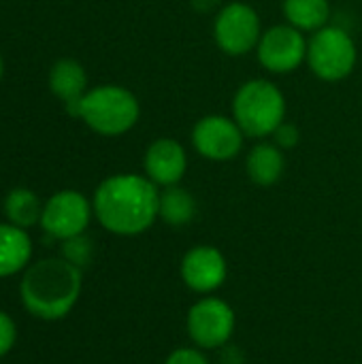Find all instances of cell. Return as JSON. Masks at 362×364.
Masks as SVG:
<instances>
[{
    "mask_svg": "<svg viewBox=\"0 0 362 364\" xmlns=\"http://www.w3.org/2000/svg\"><path fill=\"white\" fill-rule=\"evenodd\" d=\"M284 15L290 26L301 32H316L329 26V0H284Z\"/></svg>",
    "mask_w": 362,
    "mask_h": 364,
    "instance_id": "cell-16",
    "label": "cell"
},
{
    "mask_svg": "<svg viewBox=\"0 0 362 364\" xmlns=\"http://www.w3.org/2000/svg\"><path fill=\"white\" fill-rule=\"evenodd\" d=\"M0 79H2V58H0Z\"/></svg>",
    "mask_w": 362,
    "mask_h": 364,
    "instance_id": "cell-24",
    "label": "cell"
},
{
    "mask_svg": "<svg viewBox=\"0 0 362 364\" xmlns=\"http://www.w3.org/2000/svg\"><path fill=\"white\" fill-rule=\"evenodd\" d=\"M233 119L245 136H269L286 122V98L275 83L252 79L233 98Z\"/></svg>",
    "mask_w": 362,
    "mask_h": 364,
    "instance_id": "cell-4",
    "label": "cell"
},
{
    "mask_svg": "<svg viewBox=\"0 0 362 364\" xmlns=\"http://www.w3.org/2000/svg\"><path fill=\"white\" fill-rule=\"evenodd\" d=\"M32 241L28 232L13 224H0V277H11L28 269Z\"/></svg>",
    "mask_w": 362,
    "mask_h": 364,
    "instance_id": "cell-13",
    "label": "cell"
},
{
    "mask_svg": "<svg viewBox=\"0 0 362 364\" xmlns=\"http://www.w3.org/2000/svg\"><path fill=\"white\" fill-rule=\"evenodd\" d=\"M235 324L237 320L233 307L218 296H207L194 303L186 320L190 339L203 350L226 346L235 333Z\"/></svg>",
    "mask_w": 362,
    "mask_h": 364,
    "instance_id": "cell-6",
    "label": "cell"
},
{
    "mask_svg": "<svg viewBox=\"0 0 362 364\" xmlns=\"http://www.w3.org/2000/svg\"><path fill=\"white\" fill-rule=\"evenodd\" d=\"M81 294V269L66 258H43L23 271L19 299L23 309L38 320H62Z\"/></svg>",
    "mask_w": 362,
    "mask_h": 364,
    "instance_id": "cell-2",
    "label": "cell"
},
{
    "mask_svg": "<svg viewBox=\"0 0 362 364\" xmlns=\"http://www.w3.org/2000/svg\"><path fill=\"white\" fill-rule=\"evenodd\" d=\"M17 339V328L15 322L11 320V316H6L4 311H0V358L6 356Z\"/></svg>",
    "mask_w": 362,
    "mask_h": 364,
    "instance_id": "cell-20",
    "label": "cell"
},
{
    "mask_svg": "<svg viewBox=\"0 0 362 364\" xmlns=\"http://www.w3.org/2000/svg\"><path fill=\"white\" fill-rule=\"evenodd\" d=\"M273 136H275V145L280 147V149H290V147H294L297 143H299V128L294 126V124H288V122H284V124H280V128L273 132Z\"/></svg>",
    "mask_w": 362,
    "mask_h": 364,
    "instance_id": "cell-22",
    "label": "cell"
},
{
    "mask_svg": "<svg viewBox=\"0 0 362 364\" xmlns=\"http://www.w3.org/2000/svg\"><path fill=\"white\" fill-rule=\"evenodd\" d=\"M194 215L196 200L188 190L179 186H169L160 192L158 218H162V222H166L169 226H186L194 220Z\"/></svg>",
    "mask_w": 362,
    "mask_h": 364,
    "instance_id": "cell-17",
    "label": "cell"
},
{
    "mask_svg": "<svg viewBox=\"0 0 362 364\" xmlns=\"http://www.w3.org/2000/svg\"><path fill=\"white\" fill-rule=\"evenodd\" d=\"M243 130L239 124L226 115H205L196 122L192 130L194 149L213 162H226L241 154Z\"/></svg>",
    "mask_w": 362,
    "mask_h": 364,
    "instance_id": "cell-10",
    "label": "cell"
},
{
    "mask_svg": "<svg viewBox=\"0 0 362 364\" xmlns=\"http://www.w3.org/2000/svg\"><path fill=\"white\" fill-rule=\"evenodd\" d=\"M213 36L224 53L245 55L247 51L258 47V41L262 36L260 17L250 4L230 2L220 9L213 23Z\"/></svg>",
    "mask_w": 362,
    "mask_h": 364,
    "instance_id": "cell-7",
    "label": "cell"
},
{
    "mask_svg": "<svg viewBox=\"0 0 362 364\" xmlns=\"http://www.w3.org/2000/svg\"><path fill=\"white\" fill-rule=\"evenodd\" d=\"M73 117H81L94 132L117 136L134 128L141 115L137 96L122 85H100L83 94V98L66 102Z\"/></svg>",
    "mask_w": 362,
    "mask_h": 364,
    "instance_id": "cell-3",
    "label": "cell"
},
{
    "mask_svg": "<svg viewBox=\"0 0 362 364\" xmlns=\"http://www.w3.org/2000/svg\"><path fill=\"white\" fill-rule=\"evenodd\" d=\"M258 60L269 73H292L307 60V38L290 23L269 28L258 41Z\"/></svg>",
    "mask_w": 362,
    "mask_h": 364,
    "instance_id": "cell-9",
    "label": "cell"
},
{
    "mask_svg": "<svg viewBox=\"0 0 362 364\" xmlns=\"http://www.w3.org/2000/svg\"><path fill=\"white\" fill-rule=\"evenodd\" d=\"M245 171H247V177L256 186L269 188L282 179V175L286 171V158L275 143H258L247 154Z\"/></svg>",
    "mask_w": 362,
    "mask_h": 364,
    "instance_id": "cell-14",
    "label": "cell"
},
{
    "mask_svg": "<svg viewBox=\"0 0 362 364\" xmlns=\"http://www.w3.org/2000/svg\"><path fill=\"white\" fill-rule=\"evenodd\" d=\"M92 213L94 207L83 194L75 190H62L43 205L41 226L49 237L66 241L85 232Z\"/></svg>",
    "mask_w": 362,
    "mask_h": 364,
    "instance_id": "cell-8",
    "label": "cell"
},
{
    "mask_svg": "<svg viewBox=\"0 0 362 364\" xmlns=\"http://www.w3.org/2000/svg\"><path fill=\"white\" fill-rule=\"evenodd\" d=\"M92 207L98 222L109 232L134 237L156 222L160 192L149 177L132 173L113 175L96 188Z\"/></svg>",
    "mask_w": 362,
    "mask_h": 364,
    "instance_id": "cell-1",
    "label": "cell"
},
{
    "mask_svg": "<svg viewBox=\"0 0 362 364\" xmlns=\"http://www.w3.org/2000/svg\"><path fill=\"white\" fill-rule=\"evenodd\" d=\"M190 2H192L194 11H198V13H211L220 4V0H190Z\"/></svg>",
    "mask_w": 362,
    "mask_h": 364,
    "instance_id": "cell-23",
    "label": "cell"
},
{
    "mask_svg": "<svg viewBox=\"0 0 362 364\" xmlns=\"http://www.w3.org/2000/svg\"><path fill=\"white\" fill-rule=\"evenodd\" d=\"M62 258H66L68 262H73L75 267L83 269L90 260H92V241L85 235L73 237L62 241Z\"/></svg>",
    "mask_w": 362,
    "mask_h": 364,
    "instance_id": "cell-19",
    "label": "cell"
},
{
    "mask_svg": "<svg viewBox=\"0 0 362 364\" xmlns=\"http://www.w3.org/2000/svg\"><path fill=\"white\" fill-rule=\"evenodd\" d=\"M226 258L213 245H196L181 258V279L192 292L209 294L226 282Z\"/></svg>",
    "mask_w": 362,
    "mask_h": 364,
    "instance_id": "cell-11",
    "label": "cell"
},
{
    "mask_svg": "<svg viewBox=\"0 0 362 364\" xmlns=\"http://www.w3.org/2000/svg\"><path fill=\"white\" fill-rule=\"evenodd\" d=\"M358 60L356 43L348 30L339 26H324L312 34L307 41V62L316 77L322 81L346 79Z\"/></svg>",
    "mask_w": 362,
    "mask_h": 364,
    "instance_id": "cell-5",
    "label": "cell"
},
{
    "mask_svg": "<svg viewBox=\"0 0 362 364\" xmlns=\"http://www.w3.org/2000/svg\"><path fill=\"white\" fill-rule=\"evenodd\" d=\"M188 171V156L175 139H158L145 151V173L162 188L177 186Z\"/></svg>",
    "mask_w": 362,
    "mask_h": 364,
    "instance_id": "cell-12",
    "label": "cell"
},
{
    "mask_svg": "<svg viewBox=\"0 0 362 364\" xmlns=\"http://www.w3.org/2000/svg\"><path fill=\"white\" fill-rule=\"evenodd\" d=\"M164 364H209L207 356L194 348H179L166 356Z\"/></svg>",
    "mask_w": 362,
    "mask_h": 364,
    "instance_id": "cell-21",
    "label": "cell"
},
{
    "mask_svg": "<svg viewBox=\"0 0 362 364\" xmlns=\"http://www.w3.org/2000/svg\"><path fill=\"white\" fill-rule=\"evenodd\" d=\"M49 87L66 105V102L83 98L85 87H87V75L79 62L68 60V58L58 60L49 73Z\"/></svg>",
    "mask_w": 362,
    "mask_h": 364,
    "instance_id": "cell-15",
    "label": "cell"
},
{
    "mask_svg": "<svg viewBox=\"0 0 362 364\" xmlns=\"http://www.w3.org/2000/svg\"><path fill=\"white\" fill-rule=\"evenodd\" d=\"M4 215L9 224L19 226V228H30L36 222H41L43 215V205L38 196L28 190V188H15L6 194L4 198Z\"/></svg>",
    "mask_w": 362,
    "mask_h": 364,
    "instance_id": "cell-18",
    "label": "cell"
}]
</instances>
